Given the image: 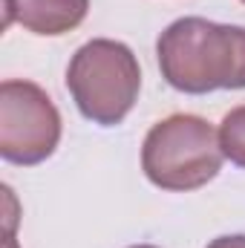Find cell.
Returning <instances> with one entry per match:
<instances>
[{
	"label": "cell",
	"instance_id": "ba28073f",
	"mask_svg": "<svg viewBox=\"0 0 245 248\" xmlns=\"http://www.w3.org/2000/svg\"><path fill=\"white\" fill-rule=\"evenodd\" d=\"M6 248H17V243H15V234H6Z\"/></svg>",
	"mask_w": 245,
	"mask_h": 248
},
{
	"label": "cell",
	"instance_id": "7a4b0ae2",
	"mask_svg": "<svg viewBox=\"0 0 245 248\" xmlns=\"http://www.w3.org/2000/svg\"><path fill=\"white\" fill-rule=\"evenodd\" d=\"M219 133L199 116L176 113L153 124L141 144V170L162 190H196L222 168Z\"/></svg>",
	"mask_w": 245,
	"mask_h": 248
},
{
	"label": "cell",
	"instance_id": "277c9868",
	"mask_svg": "<svg viewBox=\"0 0 245 248\" xmlns=\"http://www.w3.org/2000/svg\"><path fill=\"white\" fill-rule=\"evenodd\" d=\"M61 141V113L32 81L0 84V156L12 165H38Z\"/></svg>",
	"mask_w": 245,
	"mask_h": 248
},
{
	"label": "cell",
	"instance_id": "52a82bcc",
	"mask_svg": "<svg viewBox=\"0 0 245 248\" xmlns=\"http://www.w3.org/2000/svg\"><path fill=\"white\" fill-rule=\"evenodd\" d=\"M208 248H245L243 234H228V237H216L214 243H208Z\"/></svg>",
	"mask_w": 245,
	"mask_h": 248
},
{
	"label": "cell",
	"instance_id": "5b68a950",
	"mask_svg": "<svg viewBox=\"0 0 245 248\" xmlns=\"http://www.w3.org/2000/svg\"><path fill=\"white\" fill-rule=\"evenodd\" d=\"M3 26L20 23L35 35H63L75 29L90 9V0H3Z\"/></svg>",
	"mask_w": 245,
	"mask_h": 248
},
{
	"label": "cell",
	"instance_id": "30bf717a",
	"mask_svg": "<svg viewBox=\"0 0 245 248\" xmlns=\"http://www.w3.org/2000/svg\"><path fill=\"white\" fill-rule=\"evenodd\" d=\"M243 3H245V0H243Z\"/></svg>",
	"mask_w": 245,
	"mask_h": 248
},
{
	"label": "cell",
	"instance_id": "9c48e42d",
	"mask_svg": "<svg viewBox=\"0 0 245 248\" xmlns=\"http://www.w3.org/2000/svg\"><path fill=\"white\" fill-rule=\"evenodd\" d=\"M130 248H156V246H130Z\"/></svg>",
	"mask_w": 245,
	"mask_h": 248
},
{
	"label": "cell",
	"instance_id": "3957f363",
	"mask_svg": "<svg viewBox=\"0 0 245 248\" xmlns=\"http://www.w3.org/2000/svg\"><path fill=\"white\" fill-rule=\"evenodd\" d=\"M66 87L81 116L101 127L122 124L141 90V69L130 46L110 38L84 44L66 69Z\"/></svg>",
	"mask_w": 245,
	"mask_h": 248
},
{
	"label": "cell",
	"instance_id": "8992f818",
	"mask_svg": "<svg viewBox=\"0 0 245 248\" xmlns=\"http://www.w3.org/2000/svg\"><path fill=\"white\" fill-rule=\"evenodd\" d=\"M219 147L225 159H231L237 168H245V104L234 107L219 124Z\"/></svg>",
	"mask_w": 245,
	"mask_h": 248
},
{
	"label": "cell",
	"instance_id": "6da1fadb",
	"mask_svg": "<svg viewBox=\"0 0 245 248\" xmlns=\"http://www.w3.org/2000/svg\"><path fill=\"white\" fill-rule=\"evenodd\" d=\"M162 78L190 95L245 90V29L205 17L173 20L156 44Z\"/></svg>",
	"mask_w": 245,
	"mask_h": 248
}]
</instances>
